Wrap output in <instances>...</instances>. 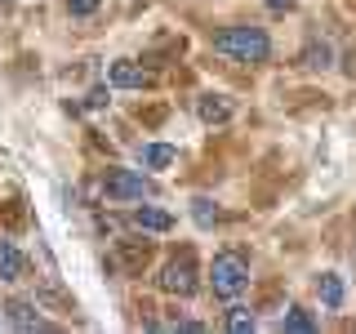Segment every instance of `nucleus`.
Here are the masks:
<instances>
[{
    "instance_id": "obj_5",
    "label": "nucleus",
    "mask_w": 356,
    "mask_h": 334,
    "mask_svg": "<svg viewBox=\"0 0 356 334\" xmlns=\"http://www.w3.org/2000/svg\"><path fill=\"white\" fill-rule=\"evenodd\" d=\"M22 267H27V259H22V250H18L14 241H5V237H0V281H5V285L22 281Z\"/></svg>"
},
{
    "instance_id": "obj_12",
    "label": "nucleus",
    "mask_w": 356,
    "mask_h": 334,
    "mask_svg": "<svg viewBox=\"0 0 356 334\" xmlns=\"http://www.w3.org/2000/svg\"><path fill=\"white\" fill-rule=\"evenodd\" d=\"M281 330H289V334H312V330H316V321H312L303 308H289L285 317H281Z\"/></svg>"
},
{
    "instance_id": "obj_11",
    "label": "nucleus",
    "mask_w": 356,
    "mask_h": 334,
    "mask_svg": "<svg viewBox=\"0 0 356 334\" xmlns=\"http://www.w3.org/2000/svg\"><path fill=\"white\" fill-rule=\"evenodd\" d=\"M316 289H321V303H325L330 312H339V308H343V276L325 272V276L316 281Z\"/></svg>"
},
{
    "instance_id": "obj_2",
    "label": "nucleus",
    "mask_w": 356,
    "mask_h": 334,
    "mask_svg": "<svg viewBox=\"0 0 356 334\" xmlns=\"http://www.w3.org/2000/svg\"><path fill=\"white\" fill-rule=\"evenodd\" d=\"M209 285H214L218 299H236L241 289L250 285V263H245V254H236V250L214 254V263H209Z\"/></svg>"
},
{
    "instance_id": "obj_6",
    "label": "nucleus",
    "mask_w": 356,
    "mask_h": 334,
    "mask_svg": "<svg viewBox=\"0 0 356 334\" xmlns=\"http://www.w3.org/2000/svg\"><path fill=\"white\" fill-rule=\"evenodd\" d=\"M107 85H116V89H143V85H147V72H143L138 63H111L107 67Z\"/></svg>"
},
{
    "instance_id": "obj_1",
    "label": "nucleus",
    "mask_w": 356,
    "mask_h": 334,
    "mask_svg": "<svg viewBox=\"0 0 356 334\" xmlns=\"http://www.w3.org/2000/svg\"><path fill=\"white\" fill-rule=\"evenodd\" d=\"M214 49L222 58H236V63H267L272 40H267L263 27H227L214 36Z\"/></svg>"
},
{
    "instance_id": "obj_15",
    "label": "nucleus",
    "mask_w": 356,
    "mask_h": 334,
    "mask_svg": "<svg viewBox=\"0 0 356 334\" xmlns=\"http://www.w3.org/2000/svg\"><path fill=\"white\" fill-rule=\"evenodd\" d=\"M303 67H330V45H312L303 54Z\"/></svg>"
},
{
    "instance_id": "obj_3",
    "label": "nucleus",
    "mask_w": 356,
    "mask_h": 334,
    "mask_svg": "<svg viewBox=\"0 0 356 334\" xmlns=\"http://www.w3.org/2000/svg\"><path fill=\"white\" fill-rule=\"evenodd\" d=\"M103 192L107 200H143L152 196V178H143L138 170H111L103 178Z\"/></svg>"
},
{
    "instance_id": "obj_13",
    "label": "nucleus",
    "mask_w": 356,
    "mask_h": 334,
    "mask_svg": "<svg viewBox=\"0 0 356 334\" xmlns=\"http://www.w3.org/2000/svg\"><path fill=\"white\" fill-rule=\"evenodd\" d=\"M227 330H232V334H250V330H254V312H250V308H232V312H227Z\"/></svg>"
},
{
    "instance_id": "obj_17",
    "label": "nucleus",
    "mask_w": 356,
    "mask_h": 334,
    "mask_svg": "<svg viewBox=\"0 0 356 334\" xmlns=\"http://www.w3.org/2000/svg\"><path fill=\"white\" fill-rule=\"evenodd\" d=\"M89 107H107V89H94V94H89Z\"/></svg>"
},
{
    "instance_id": "obj_14",
    "label": "nucleus",
    "mask_w": 356,
    "mask_h": 334,
    "mask_svg": "<svg viewBox=\"0 0 356 334\" xmlns=\"http://www.w3.org/2000/svg\"><path fill=\"white\" fill-rule=\"evenodd\" d=\"M192 214H196V223H200V228H209V223H214V218H218V209H214V205H209V200H205V196H196V200H192Z\"/></svg>"
},
{
    "instance_id": "obj_4",
    "label": "nucleus",
    "mask_w": 356,
    "mask_h": 334,
    "mask_svg": "<svg viewBox=\"0 0 356 334\" xmlns=\"http://www.w3.org/2000/svg\"><path fill=\"white\" fill-rule=\"evenodd\" d=\"M161 289H165V294H178V299H187L196 289V267H192L187 254H183V259H170L161 267Z\"/></svg>"
},
{
    "instance_id": "obj_16",
    "label": "nucleus",
    "mask_w": 356,
    "mask_h": 334,
    "mask_svg": "<svg viewBox=\"0 0 356 334\" xmlns=\"http://www.w3.org/2000/svg\"><path fill=\"white\" fill-rule=\"evenodd\" d=\"M67 9H72L76 18H89V14L98 9V0H67Z\"/></svg>"
},
{
    "instance_id": "obj_9",
    "label": "nucleus",
    "mask_w": 356,
    "mask_h": 334,
    "mask_svg": "<svg viewBox=\"0 0 356 334\" xmlns=\"http://www.w3.org/2000/svg\"><path fill=\"white\" fill-rule=\"evenodd\" d=\"M5 312H9V326L14 330H44V321L36 317V303H22L18 299V303H9Z\"/></svg>"
},
{
    "instance_id": "obj_8",
    "label": "nucleus",
    "mask_w": 356,
    "mask_h": 334,
    "mask_svg": "<svg viewBox=\"0 0 356 334\" xmlns=\"http://www.w3.org/2000/svg\"><path fill=\"white\" fill-rule=\"evenodd\" d=\"M138 161H143V170H165V165L178 161V148H170V143H147L138 152Z\"/></svg>"
},
{
    "instance_id": "obj_18",
    "label": "nucleus",
    "mask_w": 356,
    "mask_h": 334,
    "mask_svg": "<svg viewBox=\"0 0 356 334\" xmlns=\"http://www.w3.org/2000/svg\"><path fill=\"white\" fill-rule=\"evenodd\" d=\"M267 5H272L276 14H281V9H289V5H294V0H267Z\"/></svg>"
},
{
    "instance_id": "obj_7",
    "label": "nucleus",
    "mask_w": 356,
    "mask_h": 334,
    "mask_svg": "<svg viewBox=\"0 0 356 334\" xmlns=\"http://www.w3.org/2000/svg\"><path fill=\"white\" fill-rule=\"evenodd\" d=\"M129 223H134L138 232H170V228H174V218L165 214V209H152V205H138V209L129 214Z\"/></svg>"
},
{
    "instance_id": "obj_10",
    "label": "nucleus",
    "mask_w": 356,
    "mask_h": 334,
    "mask_svg": "<svg viewBox=\"0 0 356 334\" xmlns=\"http://www.w3.org/2000/svg\"><path fill=\"white\" fill-rule=\"evenodd\" d=\"M196 111H200V120H209V125H218V120H227L232 116V103L222 94H205L196 103Z\"/></svg>"
}]
</instances>
